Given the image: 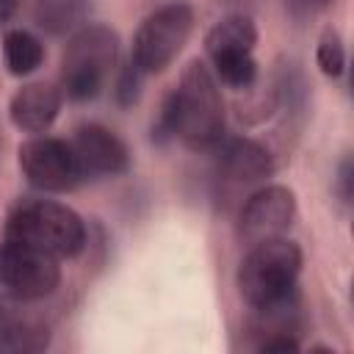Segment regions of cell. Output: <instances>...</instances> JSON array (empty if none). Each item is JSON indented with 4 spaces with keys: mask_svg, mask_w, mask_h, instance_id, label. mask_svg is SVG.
<instances>
[{
    "mask_svg": "<svg viewBox=\"0 0 354 354\" xmlns=\"http://www.w3.org/2000/svg\"><path fill=\"white\" fill-rule=\"evenodd\" d=\"M315 64L326 77H340L346 69V44L335 28H324L315 44Z\"/></svg>",
    "mask_w": 354,
    "mask_h": 354,
    "instance_id": "obj_17",
    "label": "cell"
},
{
    "mask_svg": "<svg viewBox=\"0 0 354 354\" xmlns=\"http://www.w3.org/2000/svg\"><path fill=\"white\" fill-rule=\"evenodd\" d=\"M301 348V343H299V337L296 335H271V337H263L260 343H257V351H263V354H271V351H299Z\"/></svg>",
    "mask_w": 354,
    "mask_h": 354,
    "instance_id": "obj_20",
    "label": "cell"
},
{
    "mask_svg": "<svg viewBox=\"0 0 354 354\" xmlns=\"http://www.w3.org/2000/svg\"><path fill=\"white\" fill-rule=\"evenodd\" d=\"M213 64V75L216 80H221L230 88H249L257 80V61L254 53H230V55H218L210 58Z\"/></svg>",
    "mask_w": 354,
    "mask_h": 354,
    "instance_id": "obj_16",
    "label": "cell"
},
{
    "mask_svg": "<svg viewBox=\"0 0 354 354\" xmlns=\"http://www.w3.org/2000/svg\"><path fill=\"white\" fill-rule=\"evenodd\" d=\"M61 105H64L61 86H53V83H25L8 100V119H11V124L17 130L41 136L58 119Z\"/></svg>",
    "mask_w": 354,
    "mask_h": 354,
    "instance_id": "obj_12",
    "label": "cell"
},
{
    "mask_svg": "<svg viewBox=\"0 0 354 354\" xmlns=\"http://www.w3.org/2000/svg\"><path fill=\"white\" fill-rule=\"evenodd\" d=\"M3 238L22 241L58 260L77 257L86 249V221L64 202L25 196L11 205L3 227Z\"/></svg>",
    "mask_w": 354,
    "mask_h": 354,
    "instance_id": "obj_2",
    "label": "cell"
},
{
    "mask_svg": "<svg viewBox=\"0 0 354 354\" xmlns=\"http://www.w3.org/2000/svg\"><path fill=\"white\" fill-rule=\"evenodd\" d=\"M141 80H144V72L127 61L119 72H116V83H113V100L119 108H133L141 97Z\"/></svg>",
    "mask_w": 354,
    "mask_h": 354,
    "instance_id": "obj_18",
    "label": "cell"
},
{
    "mask_svg": "<svg viewBox=\"0 0 354 354\" xmlns=\"http://www.w3.org/2000/svg\"><path fill=\"white\" fill-rule=\"evenodd\" d=\"M119 61V36L111 25L86 22L72 33L61 55V91L72 102H88L102 94Z\"/></svg>",
    "mask_w": 354,
    "mask_h": 354,
    "instance_id": "obj_3",
    "label": "cell"
},
{
    "mask_svg": "<svg viewBox=\"0 0 354 354\" xmlns=\"http://www.w3.org/2000/svg\"><path fill=\"white\" fill-rule=\"evenodd\" d=\"M207 155H213L216 174L221 180L238 183V185L266 183L277 169L268 147L249 136H227L224 133L221 141Z\"/></svg>",
    "mask_w": 354,
    "mask_h": 354,
    "instance_id": "obj_10",
    "label": "cell"
},
{
    "mask_svg": "<svg viewBox=\"0 0 354 354\" xmlns=\"http://www.w3.org/2000/svg\"><path fill=\"white\" fill-rule=\"evenodd\" d=\"M17 160L22 177L44 194H66L83 183L69 141L53 136H33L25 144H19Z\"/></svg>",
    "mask_w": 354,
    "mask_h": 354,
    "instance_id": "obj_7",
    "label": "cell"
},
{
    "mask_svg": "<svg viewBox=\"0 0 354 354\" xmlns=\"http://www.w3.org/2000/svg\"><path fill=\"white\" fill-rule=\"evenodd\" d=\"M335 194L340 196L343 205H351V196H354V163L351 158L346 155L337 166V177H335Z\"/></svg>",
    "mask_w": 354,
    "mask_h": 354,
    "instance_id": "obj_19",
    "label": "cell"
},
{
    "mask_svg": "<svg viewBox=\"0 0 354 354\" xmlns=\"http://www.w3.org/2000/svg\"><path fill=\"white\" fill-rule=\"evenodd\" d=\"M166 97L177 116V138L194 152H210L227 127L221 88L210 66L199 58L188 61L177 86Z\"/></svg>",
    "mask_w": 354,
    "mask_h": 354,
    "instance_id": "obj_1",
    "label": "cell"
},
{
    "mask_svg": "<svg viewBox=\"0 0 354 354\" xmlns=\"http://www.w3.org/2000/svg\"><path fill=\"white\" fill-rule=\"evenodd\" d=\"M257 44V25L246 14H227L210 25L205 33V53L207 58L230 55V53H254Z\"/></svg>",
    "mask_w": 354,
    "mask_h": 354,
    "instance_id": "obj_13",
    "label": "cell"
},
{
    "mask_svg": "<svg viewBox=\"0 0 354 354\" xmlns=\"http://www.w3.org/2000/svg\"><path fill=\"white\" fill-rule=\"evenodd\" d=\"M296 213V194L288 185H263L254 194H249L241 205L235 224L238 241L243 246H252L268 238H279L293 227Z\"/></svg>",
    "mask_w": 354,
    "mask_h": 354,
    "instance_id": "obj_8",
    "label": "cell"
},
{
    "mask_svg": "<svg viewBox=\"0 0 354 354\" xmlns=\"http://www.w3.org/2000/svg\"><path fill=\"white\" fill-rule=\"evenodd\" d=\"M80 177L86 180H108L119 177L130 169V149L127 144L102 124H80L69 141Z\"/></svg>",
    "mask_w": 354,
    "mask_h": 354,
    "instance_id": "obj_9",
    "label": "cell"
},
{
    "mask_svg": "<svg viewBox=\"0 0 354 354\" xmlns=\"http://www.w3.org/2000/svg\"><path fill=\"white\" fill-rule=\"evenodd\" d=\"M25 304L0 296V354H39L50 348V326Z\"/></svg>",
    "mask_w": 354,
    "mask_h": 354,
    "instance_id": "obj_11",
    "label": "cell"
},
{
    "mask_svg": "<svg viewBox=\"0 0 354 354\" xmlns=\"http://www.w3.org/2000/svg\"><path fill=\"white\" fill-rule=\"evenodd\" d=\"M301 249L290 238H268L260 243L246 246V254L238 263L235 285L241 299L257 310L268 307L288 293L299 288V274H301Z\"/></svg>",
    "mask_w": 354,
    "mask_h": 354,
    "instance_id": "obj_4",
    "label": "cell"
},
{
    "mask_svg": "<svg viewBox=\"0 0 354 354\" xmlns=\"http://www.w3.org/2000/svg\"><path fill=\"white\" fill-rule=\"evenodd\" d=\"M61 285V263L50 252L22 241L3 238L0 243V288L19 301H41Z\"/></svg>",
    "mask_w": 354,
    "mask_h": 354,
    "instance_id": "obj_6",
    "label": "cell"
},
{
    "mask_svg": "<svg viewBox=\"0 0 354 354\" xmlns=\"http://www.w3.org/2000/svg\"><path fill=\"white\" fill-rule=\"evenodd\" d=\"M91 11H94V0H36L33 22L47 36H66L83 28Z\"/></svg>",
    "mask_w": 354,
    "mask_h": 354,
    "instance_id": "obj_14",
    "label": "cell"
},
{
    "mask_svg": "<svg viewBox=\"0 0 354 354\" xmlns=\"http://www.w3.org/2000/svg\"><path fill=\"white\" fill-rule=\"evenodd\" d=\"M194 25H196V14L188 3H169L155 8L152 14L144 17V22L133 36L130 61L144 75L166 72L188 44Z\"/></svg>",
    "mask_w": 354,
    "mask_h": 354,
    "instance_id": "obj_5",
    "label": "cell"
},
{
    "mask_svg": "<svg viewBox=\"0 0 354 354\" xmlns=\"http://www.w3.org/2000/svg\"><path fill=\"white\" fill-rule=\"evenodd\" d=\"M285 6L296 19H304V17H315L318 11H324L329 0H285Z\"/></svg>",
    "mask_w": 354,
    "mask_h": 354,
    "instance_id": "obj_21",
    "label": "cell"
},
{
    "mask_svg": "<svg viewBox=\"0 0 354 354\" xmlns=\"http://www.w3.org/2000/svg\"><path fill=\"white\" fill-rule=\"evenodd\" d=\"M3 64L14 77L33 75L44 64V44L22 28L3 33Z\"/></svg>",
    "mask_w": 354,
    "mask_h": 354,
    "instance_id": "obj_15",
    "label": "cell"
},
{
    "mask_svg": "<svg viewBox=\"0 0 354 354\" xmlns=\"http://www.w3.org/2000/svg\"><path fill=\"white\" fill-rule=\"evenodd\" d=\"M25 0H0V28H6L22 8Z\"/></svg>",
    "mask_w": 354,
    "mask_h": 354,
    "instance_id": "obj_22",
    "label": "cell"
}]
</instances>
